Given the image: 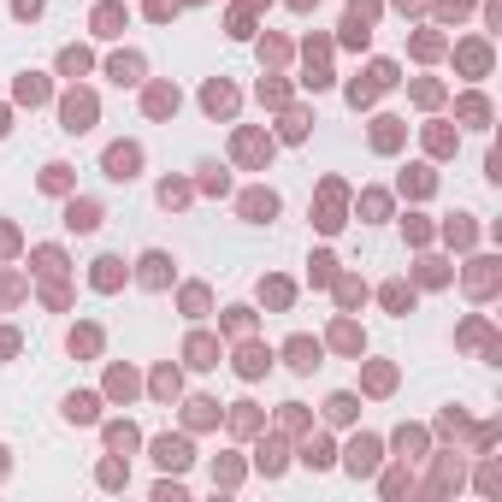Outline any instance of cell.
<instances>
[{"label": "cell", "instance_id": "1", "mask_svg": "<svg viewBox=\"0 0 502 502\" xmlns=\"http://www.w3.org/2000/svg\"><path fill=\"white\" fill-rule=\"evenodd\" d=\"M136 165H142V148H130V142H119V148H107V177H136Z\"/></svg>", "mask_w": 502, "mask_h": 502}, {"label": "cell", "instance_id": "2", "mask_svg": "<svg viewBox=\"0 0 502 502\" xmlns=\"http://www.w3.org/2000/svg\"><path fill=\"white\" fill-rule=\"evenodd\" d=\"M89 124H95V100L71 95V100H65V130H89Z\"/></svg>", "mask_w": 502, "mask_h": 502}, {"label": "cell", "instance_id": "3", "mask_svg": "<svg viewBox=\"0 0 502 502\" xmlns=\"http://www.w3.org/2000/svg\"><path fill=\"white\" fill-rule=\"evenodd\" d=\"M373 455H378V443H373V438H361L355 449H349V467H355V473H366V467H373Z\"/></svg>", "mask_w": 502, "mask_h": 502}, {"label": "cell", "instance_id": "4", "mask_svg": "<svg viewBox=\"0 0 502 502\" xmlns=\"http://www.w3.org/2000/svg\"><path fill=\"white\" fill-rule=\"evenodd\" d=\"M313 361H320V349H313L308 337H296V343H290V366H301V373H308Z\"/></svg>", "mask_w": 502, "mask_h": 502}, {"label": "cell", "instance_id": "5", "mask_svg": "<svg viewBox=\"0 0 502 502\" xmlns=\"http://www.w3.org/2000/svg\"><path fill=\"white\" fill-rule=\"evenodd\" d=\"M71 225H77V230H95V225H100L95 201H71Z\"/></svg>", "mask_w": 502, "mask_h": 502}, {"label": "cell", "instance_id": "6", "mask_svg": "<svg viewBox=\"0 0 502 502\" xmlns=\"http://www.w3.org/2000/svg\"><path fill=\"white\" fill-rule=\"evenodd\" d=\"M243 207H248V219H272V213H278V195H248Z\"/></svg>", "mask_w": 502, "mask_h": 502}, {"label": "cell", "instance_id": "7", "mask_svg": "<svg viewBox=\"0 0 502 502\" xmlns=\"http://www.w3.org/2000/svg\"><path fill=\"white\" fill-rule=\"evenodd\" d=\"M65 414H71V420H95V396H71Z\"/></svg>", "mask_w": 502, "mask_h": 502}, {"label": "cell", "instance_id": "8", "mask_svg": "<svg viewBox=\"0 0 502 502\" xmlns=\"http://www.w3.org/2000/svg\"><path fill=\"white\" fill-rule=\"evenodd\" d=\"M177 107V89H154L148 95V112H172Z\"/></svg>", "mask_w": 502, "mask_h": 502}, {"label": "cell", "instance_id": "9", "mask_svg": "<svg viewBox=\"0 0 502 502\" xmlns=\"http://www.w3.org/2000/svg\"><path fill=\"white\" fill-rule=\"evenodd\" d=\"M160 461H165V467H183V461H189V449H183V443H172V438H165V443H160Z\"/></svg>", "mask_w": 502, "mask_h": 502}, {"label": "cell", "instance_id": "10", "mask_svg": "<svg viewBox=\"0 0 502 502\" xmlns=\"http://www.w3.org/2000/svg\"><path fill=\"white\" fill-rule=\"evenodd\" d=\"M207 107L213 112H230V89H225V83H213V89H207Z\"/></svg>", "mask_w": 502, "mask_h": 502}, {"label": "cell", "instance_id": "11", "mask_svg": "<svg viewBox=\"0 0 502 502\" xmlns=\"http://www.w3.org/2000/svg\"><path fill=\"white\" fill-rule=\"evenodd\" d=\"M142 266H148V272H142V278H148V284H165V255H148V260H142Z\"/></svg>", "mask_w": 502, "mask_h": 502}, {"label": "cell", "instance_id": "12", "mask_svg": "<svg viewBox=\"0 0 502 502\" xmlns=\"http://www.w3.org/2000/svg\"><path fill=\"white\" fill-rule=\"evenodd\" d=\"M95 284H100V290H112V284H119V260H100V272H95Z\"/></svg>", "mask_w": 502, "mask_h": 502}, {"label": "cell", "instance_id": "13", "mask_svg": "<svg viewBox=\"0 0 502 502\" xmlns=\"http://www.w3.org/2000/svg\"><path fill=\"white\" fill-rule=\"evenodd\" d=\"M136 71H142V59H119V65H112V77H119V83H136Z\"/></svg>", "mask_w": 502, "mask_h": 502}, {"label": "cell", "instance_id": "14", "mask_svg": "<svg viewBox=\"0 0 502 502\" xmlns=\"http://www.w3.org/2000/svg\"><path fill=\"white\" fill-rule=\"evenodd\" d=\"M355 414V396H331V420H349Z\"/></svg>", "mask_w": 502, "mask_h": 502}, {"label": "cell", "instance_id": "15", "mask_svg": "<svg viewBox=\"0 0 502 502\" xmlns=\"http://www.w3.org/2000/svg\"><path fill=\"white\" fill-rule=\"evenodd\" d=\"M0 136H6V112H0Z\"/></svg>", "mask_w": 502, "mask_h": 502}]
</instances>
